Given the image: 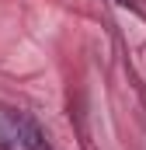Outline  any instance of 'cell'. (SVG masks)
<instances>
[{
  "label": "cell",
  "mask_w": 146,
  "mask_h": 150,
  "mask_svg": "<svg viewBox=\"0 0 146 150\" xmlns=\"http://www.w3.org/2000/svg\"><path fill=\"white\" fill-rule=\"evenodd\" d=\"M42 133L25 112L0 108V150H38Z\"/></svg>",
  "instance_id": "cell-1"
}]
</instances>
